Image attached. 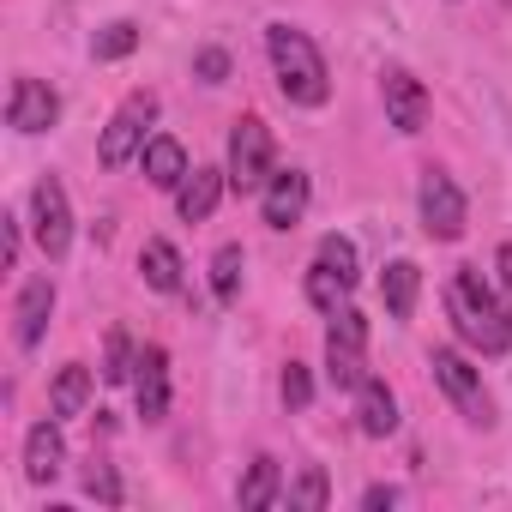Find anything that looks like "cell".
<instances>
[{"mask_svg": "<svg viewBox=\"0 0 512 512\" xmlns=\"http://www.w3.org/2000/svg\"><path fill=\"white\" fill-rule=\"evenodd\" d=\"M446 314H452L458 338H464L476 356L512 350V314H506V302L482 284L476 266H458V272H452V284H446Z\"/></svg>", "mask_w": 512, "mask_h": 512, "instance_id": "1", "label": "cell"}, {"mask_svg": "<svg viewBox=\"0 0 512 512\" xmlns=\"http://www.w3.org/2000/svg\"><path fill=\"white\" fill-rule=\"evenodd\" d=\"M266 55H272V73H278V91L296 103V109H320L332 97V73H326V55L308 31L296 25H266Z\"/></svg>", "mask_w": 512, "mask_h": 512, "instance_id": "2", "label": "cell"}, {"mask_svg": "<svg viewBox=\"0 0 512 512\" xmlns=\"http://www.w3.org/2000/svg\"><path fill=\"white\" fill-rule=\"evenodd\" d=\"M229 187L235 193H260L272 175H278V145H272V127L260 115H241L229 127Z\"/></svg>", "mask_w": 512, "mask_h": 512, "instance_id": "3", "label": "cell"}, {"mask_svg": "<svg viewBox=\"0 0 512 512\" xmlns=\"http://www.w3.org/2000/svg\"><path fill=\"white\" fill-rule=\"evenodd\" d=\"M157 121V91H133L115 115H109V127H103V139H97V163L103 169H121V163H133L139 151H145V127Z\"/></svg>", "mask_w": 512, "mask_h": 512, "instance_id": "4", "label": "cell"}, {"mask_svg": "<svg viewBox=\"0 0 512 512\" xmlns=\"http://www.w3.org/2000/svg\"><path fill=\"white\" fill-rule=\"evenodd\" d=\"M428 368H434L440 392L458 404V416H464V422H476V428H488V422H494V398H488V386H482V368H470V356H458V350H434V356H428Z\"/></svg>", "mask_w": 512, "mask_h": 512, "instance_id": "5", "label": "cell"}, {"mask_svg": "<svg viewBox=\"0 0 512 512\" xmlns=\"http://www.w3.org/2000/svg\"><path fill=\"white\" fill-rule=\"evenodd\" d=\"M416 211H422V229L434 241H458L464 223H470V205L458 193V181L446 169H422V187H416Z\"/></svg>", "mask_w": 512, "mask_h": 512, "instance_id": "6", "label": "cell"}, {"mask_svg": "<svg viewBox=\"0 0 512 512\" xmlns=\"http://www.w3.org/2000/svg\"><path fill=\"white\" fill-rule=\"evenodd\" d=\"M31 235L37 247L49 253V260H67V247H73V199L55 175H43L31 187Z\"/></svg>", "mask_w": 512, "mask_h": 512, "instance_id": "7", "label": "cell"}, {"mask_svg": "<svg viewBox=\"0 0 512 512\" xmlns=\"http://www.w3.org/2000/svg\"><path fill=\"white\" fill-rule=\"evenodd\" d=\"M380 103H386V121L398 127V133H422L428 127V91H422V79L410 73V67H386L380 73Z\"/></svg>", "mask_w": 512, "mask_h": 512, "instance_id": "8", "label": "cell"}, {"mask_svg": "<svg viewBox=\"0 0 512 512\" xmlns=\"http://www.w3.org/2000/svg\"><path fill=\"white\" fill-rule=\"evenodd\" d=\"M61 121V97H55V85H43V79H13V97H7V127L13 133H49Z\"/></svg>", "mask_w": 512, "mask_h": 512, "instance_id": "9", "label": "cell"}, {"mask_svg": "<svg viewBox=\"0 0 512 512\" xmlns=\"http://www.w3.org/2000/svg\"><path fill=\"white\" fill-rule=\"evenodd\" d=\"M308 175L302 169H278L266 187H260V211H266V223L272 229H296L302 223V211H308Z\"/></svg>", "mask_w": 512, "mask_h": 512, "instance_id": "10", "label": "cell"}, {"mask_svg": "<svg viewBox=\"0 0 512 512\" xmlns=\"http://www.w3.org/2000/svg\"><path fill=\"white\" fill-rule=\"evenodd\" d=\"M49 314H55V284L49 278H25V290L13 302V338H19V350H37L43 344Z\"/></svg>", "mask_w": 512, "mask_h": 512, "instance_id": "11", "label": "cell"}, {"mask_svg": "<svg viewBox=\"0 0 512 512\" xmlns=\"http://www.w3.org/2000/svg\"><path fill=\"white\" fill-rule=\"evenodd\" d=\"M133 392H139V416H145V422H163V416H169V350H163V344H145V350H139Z\"/></svg>", "mask_w": 512, "mask_h": 512, "instance_id": "12", "label": "cell"}, {"mask_svg": "<svg viewBox=\"0 0 512 512\" xmlns=\"http://www.w3.org/2000/svg\"><path fill=\"white\" fill-rule=\"evenodd\" d=\"M61 470H67V440H61V416H49L25 434V482H55Z\"/></svg>", "mask_w": 512, "mask_h": 512, "instance_id": "13", "label": "cell"}, {"mask_svg": "<svg viewBox=\"0 0 512 512\" xmlns=\"http://www.w3.org/2000/svg\"><path fill=\"white\" fill-rule=\"evenodd\" d=\"M139 169H145V181L151 187H181L193 169H187V151H181V139H169V133H151L145 139V151H139Z\"/></svg>", "mask_w": 512, "mask_h": 512, "instance_id": "14", "label": "cell"}, {"mask_svg": "<svg viewBox=\"0 0 512 512\" xmlns=\"http://www.w3.org/2000/svg\"><path fill=\"white\" fill-rule=\"evenodd\" d=\"M356 428H362L368 440H386V434L398 428V398H392V386L374 380V374L356 386Z\"/></svg>", "mask_w": 512, "mask_h": 512, "instance_id": "15", "label": "cell"}, {"mask_svg": "<svg viewBox=\"0 0 512 512\" xmlns=\"http://www.w3.org/2000/svg\"><path fill=\"white\" fill-rule=\"evenodd\" d=\"M223 187H229V169H193V175L175 187V211H181L187 223H205V217L217 211Z\"/></svg>", "mask_w": 512, "mask_h": 512, "instance_id": "16", "label": "cell"}, {"mask_svg": "<svg viewBox=\"0 0 512 512\" xmlns=\"http://www.w3.org/2000/svg\"><path fill=\"white\" fill-rule=\"evenodd\" d=\"M416 296H422L416 260H392V266L380 272V302H386V314H392V320H410V314H416Z\"/></svg>", "mask_w": 512, "mask_h": 512, "instance_id": "17", "label": "cell"}, {"mask_svg": "<svg viewBox=\"0 0 512 512\" xmlns=\"http://www.w3.org/2000/svg\"><path fill=\"white\" fill-rule=\"evenodd\" d=\"M278 488H284L278 458H253V464H247V476L235 482V506H241V512H266V506L278 500Z\"/></svg>", "mask_w": 512, "mask_h": 512, "instance_id": "18", "label": "cell"}, {"mask_svg": "<svg viewBox=\"0 0 512 512\" xmlns=\"http://www.w3.org/2000/svg\"><path fill=\"white\" fill-rule=\"evenodd\" d=\"M139 278H145L157 296H175V290H181V253H175L163 235H151V241L139 247Z\"/></svg>", "mask_w": 512, "mask_h": 512, "instance_id": "19", "label": "cell"}, {"mask_svg": "<svg viewBox=\"0 0 512 512\" xmlns=\"http://www.w3.org/2000/svg\"><path fill=\"white\" fill-rule=\"evenodd\" d=\"M85 404H91V368L85 362H67L61 374H55V386H49V416H85Z\"/></svg>", "mask_w": 512, "mask_h": 512, "instance_id": "20", "label": "cell"}, {"mask_svg": "<svg viewBox=\"0 0 512 512\" xmlns=\"http://www.w3.org/2000/svg\"><path fill=\"white\" fill-rule=\"evenodd\" d=\"M241 272H247V253L235 241H223L211 253V296H217V308H235L241 302Z\"/></svg>", "mask_w": 512, "mask_h": 512, "instance_id": "21", "label": "cell"}, {"mask_svg": "<svg viewBox=\"0 0 512 512\" xmlns=\"http://www.w3.org/2000/svg\"><path fill=\"white\" fill-rule=\"evenodd\" d=\"M350 290H356V284H350L344 272H332L326 260H314V272H308V302H314V308H320L326 320H332V314L344 308V296H350Z\"/></svg>", "mask_w": 512, "mask_h": 512, "instance_id": "22", "label": "cell"}, {"mask_svg": "<svg viewBox=\"0 0 512 512\" xmlns=\"http://www.w3.org/2000/svg\"><path fill=\"white\" fill-rule=\"evenodd\" d=\"M133 49H139V25H133V19L103 25V31H97V43H91V55H97V61H127Z\"/></svg>", "mask_w": 512, "mask_h": 512, "instance_id": "23", "label": "cell"}, {"mask_svg": "<svg viewBox=\"0 0 512 512\" xmlns=\"http://www.w3.org/2000/svg\"><path fill=\"white\" fill-rule=\"evenodd\" d=\"M326 374H332V386H338V392H356V386L368 380V362H362V350L326 344Z\"/></svg>", "mask_w": 512, "mask_h": 512, "instance_id": "24", "label": "cell"}, {"mask_svg": "<svg viewBox=\"0 0 512 512\" xmlns=\"http://www.w3.org/2000/svg\"><path fill=\"white\" fill-rule=\"evenodd\" d=\"M326 500H332V482H326L320 464H308V470L296 476V488H290V506H296V512H320Z\"/></svg>", "mask_w": 512, "mask_h": 512, "instance_id": "25", "label": "cell"}, {"mask_svg": "<svg viewBox=\"0 0 512 512\" xmlns=\"http://www.w3.org/2000/svg\"><path fill=\"white\" fill-rule=\"evenodd\" d=\"M326 344H344V350H368V320L356 308H338L332 326H326Z\"/></svg>", "mask_w": 512, "mask_h": 512, "instance_id": "26", "label": "cell"}, {"mask_svg": "<svg viewBox=\"0 0 512 512\" xmlns=\"http://www.w3.org/2000/svg\"><path fill=\"white\" fill-rule=\"evenodd\" d=\"M133 368H139V356H133V344H127V332H109V356H103V380H109V386H121V380H133Z\"/></svg>", "mask_w": 512, "mask_h": 512, "instance_id": "27", "label": "cell"}, {"mask_svg": "<svg viewBox=\"0 0 512 512\" xmlns=\"http://www.w3.org/2000/svg\"><path fill=\"white\" fill-rule=\"evenodd\" d=\"M320 260H326L332 272H344L350 284L362 278V272H356V241H350V235H326V241H320Z\"/></svg>", "mask_w": 512, "mask_h": 512, "instance_id": "28", "label": "cell"}, {"mask_svg": "<svg viewBox=\"0 0 512 512\" xmlns=\"http://www.w3.org/2000/svg\"><path fill=\"white\" fill-rule=\"evenodd\" d=\"M284 404H290V410H308V404H314V380H308L302 362L284 368Z\"/></svg>", "mask_w": 512, "mask_h": 512, "instance_id": "29", "label": "cell"}, {"mask_svg": "<svg viewBox=\"0 0 512 512\" xmlns=\"http://www.w3.org/2000/svg\"><path fill=\"white\" fill-rule=\"evenodd\" d=\"M85 494L103 500V506H121V482H115V470H109V464H91V470H85Z\"/></svg>", "mask_w": 512, "mask_h": 512, "instance_id": "30", "label": "cell"}, {"mask_svg": "<svg viewBox=\"0 0 512 512\" xmlns=\"http://www.w3.org/2000/svg\"><path fill=\"white\" fill-rule=\"evenodd\" d=\"M193 73H199L205 85H223V79H229V55H223V49H199V55H193Z\"/></svg>", "mask_w": 512, "mask_h": 512, "instance_id": "31", "label": "cell"}, {"mask_svg": "<svg viewBox=\"0 0 512 512\" xmlns=\"http://www.w3.org/2000/svg\"><path fill=\"white\" fill-rule=\"evenodd\" d=\"M494 284H500V302H506V314H512V241L494 253Z\"/></svg>", "mask_w": 512, "mask_h": 512, "instance_id": "32", "label": "cell"}, {"mask_svg": "<svg viewBox=\"0 0 512 512\" xmlns=\"http://www.w3.org/2000/svg\"><path fill=\"white\" fill-rule=\"evenodd\" d=\"M362 506H368V512H380V506H398V488H380V482H374V488L362 494Z\"/></svg>", "mask_w": 512, "mask_h": 512, "instance_id": "33", "label": "cell"}, {"mask_svg": "<svg viewBox=\"0 0 512 512\" xmlns=\"http://www.w3.org/2000/svg\"><path fill=\"white\" fill-rule=\"evenodd\" d=\"M7 223V266H19V217H0Z\"/></svg>", "mask_w": 512, "mask_h": 512, "instance_id": "34", "label": "cell"}]
</instances>
